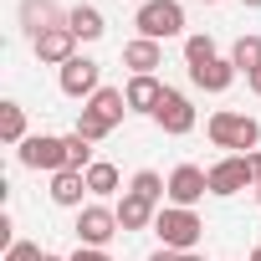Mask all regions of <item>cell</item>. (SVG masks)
<instances>
[{
  "label": "cell",
  "instance_id": "obj_1",
  "mask_svg": "<svg viewBox=\"0 0 261 261\" xmlns=\"http://www.w3.org/2000/svg\"><path fill=\"white\" fill-rule=\"evenodd\" d=\"M123 113H128L123 87H97V92L82 102V113H77V134H82L87 144H97V139H108L113 128L123 123Z\"/></svg>",
  "mask_w": 261,
  "mask_h": 261
},
{
  "label": "cell",
  "instance_id": "obj_2",
  "mask_svg": "<svg viewBox=\"0 0 261 261\" xmlns=\"http://www.w3.org/2000/svg\"><path fill=\"white\" fill-rule=\"evenodd\" d=\"M205 134H210V144L225 149V154H256V144H261V123H256L251 113H230V108H220V113H210Z\"/></svg>",
  "mask_w": 261,
  "mask_h": 261
},
{
  "label": "cell",
  "instance_id": "obj_3",
  "mask_svg": "<svg viewBox=\"0 0 261 261\" xmlns=\"http://www.w3.org/2000/svg\"><path fill=\"white\" fill-rule=\"evenodd\" d=\"M154 236H159V246H169V251H195V246L205 241V220H200L195 210H185V205H164V210L154 215Z\"/></svg>",
  "mask_w": 261,
  "mask_h": 261
},
{
  "label": "cell",
  "instance_id": "obj_4",
  "mask_svg": "<svg viewBox=\"0 0 261 261\" xmlns=\"http://www.w3.org/2000/svg\"><path fill=\"white\" fill-rule=\"evenodd\" d=\"M134 26H139V36L144 41H174V36H185V6L179 0H144L139 6V16H134Z\"/></svg>",
  "mask_w": 261,
  "mask_h": 261
},
{
  "label": "cell",
  "instance_id": "obj_5",
  "mask_svg": "<svg viewBox=\"0 0 261 261\" xmlns=\"http://www.w3.org/2000/svg\"><path fill=\"white\" fill-rule=\"evenodd\" d=\"M205 179H210V195H220V200H230V195H241V190H256L251 154H220V159L205 169Z\"/></svg>",
  "mask_w": 261,
  "mask_h": 261
},
{
  "label": "cell",
  "instance_id": "obj_6",
  "mask_svg": "<svg viewBox=\"0 0 261 261\" xmlns=\"http://www.w3.org/2000/svg\"><path fill=\"white\" fill-rule=\"evenodd\" d=\"M16 159H21L26 169L57 174V169H67V139H57V134H31V139L16 149Z\"/></svg>",
  "mask_w": 261,
  "mask_h": 261
},
{
  "label": "cell",
  "instance_id": "obj_7",
  "mask_svg": "<svg viewBox=\"0 0 261 261\" xmlns=\"http://www.w3.org/2000/svg\"><path fill=\"white\" fill-rule=\"evenodd\" d=\"M72 230H77V241H82V246H97V251H108V241H113L123 225H118V210H113V205H82Z\"/></svg>",
  "mask_w": 261,
  "mask_h": 261
},
{
  "label": "cell",
  "instance_id": "obj_8",
  "mask_svg": "<svg viewBox=\"0 0 261 261\" xmlns=\"http://www.w3.org/2000/svg\"><path fill=\"white\" fill-rule=\"evenodd\" d=\"M57 87L67 92V97H77V102H87L97 87H102V67L92 62V57H72L62 72H57Z\"/></svg>",
  "mask_w": 261,
  "mask_h": 261
},
{
  "label": "cell",
  "instance_id": "obj_9",
  "mask_svg": "<svg viewBox=\"0 0 261 261\" xmlns=\"http://www.w3.org/2000/svg\"><path fill=\"white\" fill-rule=\"evenodd\" d=\"M154 123L164 128L169 139H185L190 128H195V102H190L185 92H174V87H164V102H159V113H154Z\"/></svg>",
  "mask_w": 261,
  "mask_h": 261
},
{
  "label": "cell",
  "instance_id": "obj_10",
  "mask_svg": "<svg viewBox=\"0 0 261 261\" xmlns=\"http://www.w3.org/2000/svg\"><path fill=\"white\" fill-rule=\"evenodd\" d=\"M205 195H210V179H205V169H200V164H179V169L169 174V205L195 210Z\"/></svg>",
  "mask_w": 261,
  "mask_h": 261
},
{
  "label": "cell",
  "instance_id": "obj_11",
  "mask_svg": "<svg viewBox=\"0 0 261 261\" xmlns=\"http://www.w3.org/2000/svg\"><path fill=\"white\" fill-rule=\"evenodd\" d=\"M31 46H36V62H41V67H57V72L77 57V36H72V26H57V31L36 36Z\"/></svg>",
  "mask_w": 261,
  "mask_h": 261
},
{
  "label": "cell",
  "instance_id": "obj_12",
  "mask_svg": "<svg viewBox=\"0 0 261 261\" xmlns=\"http://www.w3.org/2000/svg\"><path fill=\"white\" fill-rule=\"evenodd\" d=\"M21 26H26L31 41H36V36L67 26V11H57V0H21Z\"/></svg>",
  "mask_w": 261,
  "mask_h": 261
},
{
  "label": "cell",
  "instance_id": "obj_13",
  "mask_svg": "<svg viewBox=\"0 0 261 261\" xmlns=\"http://www.w3.org/2000/svg\"><path fill=\"white\" fill-rule=\"evenodd\" d=\"M123 97H128V113H159V102H164V82L159 77H128V87H123Z\"/></svg>",
  "mask_w": 261,
  "mask_h": 261
},
{
  "label": "cell",
  "instance_id": "obj_14",
  "mask_svg": "<svg viewBox=\"0 0 261 261\" xmlns=\"http://www.w3.org/2000/svg\"><path fill=\"white\" fill-rule=\"evenodd\" d=\"M118 210V225H123V236L128 230H144V225H154V215H159V205H149L144 195H134V190H123V200L113 205Z\"/></svg>",
  "mask_w": 261,
  "mask_h": 261
},
{
  "label": "cell",
  "instance_id": "obj_15",
  "mask_svg": "<svg viewBox=\"0 0 261 261\" xmlns=\"http://www.w3.org/2000/svg\"><path fill=\"white\" fill-rule=\"evenodd\" d=\"M123 67H134V77H154V67H164V46L134 36V41L123 46Z\"/></svg>",
  "mask_w": 261,
  "mask_h": 261
},
{
  "label": "cell",
  "instance_id": "obj_16",
  "mask_svg": "<svg viewBox=\"0 0 261 261\" xmlns=\"http://www.w3.org/2000/svg\"><path fill=\"white\" fill-rule=\"evenodd\" d=\"M190 82H195L200 92H225V87L236 82V62H230V57H215V62L195 67V72H190Z\"/></svg>",
  "mask_w": 261,
  "mask_h": 261
},
{
  "label": "cell",
  "instance_id": "obj_17",
  "mask_svg": "<svg viewBox=\"0 0 261 261\" xmlns=\"http://www.w3.org/2000/svg\"><path fill=\"white\" fill-rule=\"evenodd\" d=\"M82 195H87V174L82 169H57L51 174V205H67V210L77 205L82 210Z\"/></svg>",
  "mask_w": 261,
  "mask_h": 261
},
{
  "label": "cell",
  "instance_id": "obj_18",
  "mask_svg": "<svg viewBox=\"0 0 261 261\" xmlns=\"http://www.w3.org/2000/svg\"><path fill=\"white\" fill-rule=\"evenodd\" d=\"M67 26H72V36H77V41H97V36L108 31L97 6H72V11H67Z\"/></svg>",
  "mask_w": 261,
  "mask_h": 261
},
{
  "label": "cell",
  "instance_id": "obj_19",
  "mask_svg": "<svg viewBox=\"0 0 261 261\" xmlns=\"http://www.w3.org/2000/svg\"><path fill=\"white\" fill-rule=\"evenodd\" d=\"M0 139H6V144H26L31 134H26V108L21 102H0Z\"/></svg>",
  "mask_w": 261,
  "mask_h": 261
},
{
  "label": "cell",
  "instance_id": "obj_20",
  "mask_svg": "<svg viewBox=\"0 0 261 261\" xmlns=\"http://www.w3.org/2000/svg\"><path fill=\"white\" fill-rule=\"evenodd\" d=\"M128 190L144 195V200H149V205H159V210H164V200H169V179H159L154 169H139L134 179H128Z\"/></svg>",
  "mask_w": 261,
  "mask_h": 261
},
{
  "label": "cell",
  "instance_id": "obj_21",
  "mask_svg": "<svg viewBox=\"0 0 261 261\" xmlns=\"http://www.w3.org/2000/svg\"><path fill=\"white\" fill-rule=\"evenodd\" d=\"M118 185H123V179H118V169H113V164H102V159H97V164L87 169V195L108 200V195H118Z\"/></svg>",
  "mask_w": 261,
  "mask_h": 261
},
{
  "label": "cell",
  "instance_id": "obj_22",
  "mask_svg": "<svg viewBox=\"0 0 261 261\" xmlns=\"http://www.w3.org/2000/svg\"><path fill=\"white\" fill-rule=\"evenodd\" d=\"M205 62H215V36H205V31L185 36V67L195 72V67H205Z\"/></svg>",
  "mask_w": 261,
  "mask_h": 261
},
{
  "label": "cell",
  "instance_id": "obj_23",
  "mask_svg": "<svg viewBox=\"0 0 261 261\" xmlns=\"http://www.w3.org/2000/svg\"><path fill=\"white\" fill-rule=\"evenodd\" d=\"M230 62H236V72L251 77V72L261 67V36H241V41L230 46Z\"/></svg>",
  "mask_w": 261,
  "mask_h": 261
},
{
  "label": "cell",
  "instance_id": "obj_24",
  "mask_svg": "<svg viewBox=\"0 0 261 261\" xmlns=\"http://www.w3.org/2000/svg\"><path fill=\"white\" fill-rule=\"evenodd\" d=\"M92 164H97V159H92V144H87L82 134H67V169H82V174H87Z\"/></svg>",
  "mask_w": 261,
  "mask_h": 261
},
{
  "label": "cell",
  "instance_id": "obj_25",
  "mask_svg": "<svg viewBox=\"0 0 261 261\" xmlns=\"http://www.w3.org/2000/svg\"><path fill=\"white\" fill-rule=\"evenodd\" d=\"M41 256H46V251H41V246H31V241H16V246L6 251V261H41Z\"/></svg>",
  "mask_w": 261,
  "mask_h": 261
},
{
  "label": "cell",
  "instance_id": "obj_26",
  "mask_svg": "<svg viewBox=\"0 0 261 261\" xmlns=\"http://www.w3.org/2000/svg\"><path fill=\"white\" fill-rule=\"evenodd\" d=\"M67 261H113V256H108V251H97V246H77Z\"/></svg>",
  "mask_w": 261,
  "mask_h": 261
},
{
  "label": "cell",
  "instance_id": "obj_27",
  "mask_svg": "<svg viewBox=\"0 0 261 261\" xmlns=\"http://www.w3.org/2000/svg\"><path fill=\"white\" fill-rule=\"evenodd\" d=\"M149 261H185V251H169V246H159V251H154Z\"/></svg>",
  "mask_w": 261,
  "mask_h": 261
},
{
  "label": "cell",
  "instance_id": "obj_28",
  "mask_svg": "<svg viewBox=\"0 0 261 261\" xmlns=\"http://www.w3.org/2000/svg\"><path fill=\"white\" fill-rule=\"evenodd\" d=\"M246 87H251V92H256V97H261V67H256V72H251V77H246Z\"/></svg>",
  "mask_w": 261,
  "mask_h": 261
},
{
  "label": "cell",
  "instance_id": "obj_29",
  "mask_svg": "<svg viewBox=\"0 0 261 261\" xmlns=\"http://www.w3.org/2000/svg\"><path fill=\"white\" fill-rule=\"evenodd\" d=\"M251 174H256V185H261V149L251 154Z\"/></svg>",
  "mask_w": 261,
  "mask_h": 261
},
{
  "label": "cell",
  "instance_id": "obj_30",
  "mask_svg": "<svg viewBox=\"0 0 261 261\" xmlns=\"http://www.w3.org/2000/svg\"><path fill=\"white\" fill-rule=\"evenodd\" d=\"M41 261H67V256H57V251H46V256H41Z\"/></svg>",
  "mask_w": 261,
  "mask_h": 261
},
{
  "label": "cell",
  "instance_id": "obj_31",
  "mask_svg": "<svg viewBox=\"0 0 261 261\" xmlns=\"http://www.w3.org/2000/svg\"><path fill=\"white\" fill-rule=\"evenodd\" d=\"M185 261H205V256H200V251H185Z\"/></svg>",
  "mask_w": 261,
  "mask_h": 261
},
{
  "label": "cell",
  "instance_id": "obj_32",
  "mask_svg": "<svg viewBox=\"0 0 261 261\" xmlns=\"http://www.w3.org/2000/svg\"><path fill=\"white\" fill-rule=\"evenodd\" d=\"M241 6H251V11H261V0H241Z\"/></svg>",
  "mask_w": 261,
  "mask_h": 261
},
{
  "label": "cell",
  "instance_id": "obj_33",
  "mask_svg": "<svg viewBox=\"0 0 261 261\" xmlns=\"http://www.w3.org/2000/svg\"><path fill=\"white\" fill-rule=\"evenodd\" d=\"M251 261H261V246H256V251H251Z\"/></svg>",
  "mask_w": 261,
  "mask_h": 261
},
{
  "label": "cell",
  "instance_id": "obj_34",
  "mask_svg": "<svg viewBox=\"0 0 261 261\" xmlns=\"http://www.w3.org/2000/svg\"><path fill=\"white\" fill-rule=\"evenodd\" d=\"M200 6H220V0H200Z\"/></svg>",
  "mask_w": 261,
  "mask_h": 261
},
{
  "label": "cell",
  "instance_id": "obj_35",
  "mask_svg": "<svg viewBox=\"0 0 261 261\" xmlns=\"http://www.w3.org/2000/svg\"><path fill=\"white\" fill-rule=\"evenodd\" d=\"M256 205H261V185H256Z\"/></svg>",
  "mask_w": 261,
  "mask_h": 261
}]
</instances>
